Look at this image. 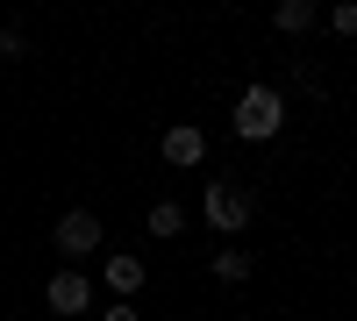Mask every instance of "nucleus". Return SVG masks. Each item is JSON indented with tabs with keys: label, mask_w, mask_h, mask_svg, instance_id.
I'll list each match as a JSON object with an SVG mask.
<instances>
[{
	"label": "nucleus",
	"mask_w": 357,
	"mask_h": 321,
	"mask_svg": "<svg viewBox=\"0 0 357 321\" xmlns=\"http://www.w3.org/2000/svg\"><path fill=\"white\" fill-rule=\"evenodd\" d=\"M307 22H314V0H279V8H272V29H279V36H301Z\"/></svg>",
	"instance_id": "0eeeda50"
},
{
	"label": "nucleus",
	"mask_w": 357,
	"mask_h": 321,
	"mask_svg": "<svg viewBox=\"0 0 357 321\" xmlns=\"http://www.w3.org/2000/svg\"><path fill=\"white\" fill-rule=\"evenodd\" d=\"M329 29H336V36H357V8H350V0H336V8H329Z\"/></svg>",
	"instance_id": "9d476101"
},
{
	"label": "nucleus",
	"mask_w": 357,
	"mask_h": 321,
	"mask_svg": "<svg viewBox=\"0 0 357 321\" xmlns=\"http://www.w3.org/2000/svg\"><path fill=\"white\" fill-rule=\"evenodd\" d=\"M100 321H136V307H129V300H114V307H107Z\"/></svg>",
	"instance_id": "9b49d317"
},
{
	"label": "nucleus",
	"mask_w": 357,
	"mask_h": 321,
	"mask_svg": "<svg viewBox=\"0 0 357 321\" xmlns=\"http://www.w3.org/2000/svg\"><path fill=\"white\" fill-rule=\"evenodd\" d=\"M229 129L243 136V143H272V136L286 129V93H279V86H243V100H236Z\"/></svg>",
	"instance_id": "f257e3e1"
},
{
	"label": "nucleus",
	"mask_w": 357,
	"mask_h": 321,
	"mask_svg": "<svg viewBox=\"0 0 357 321\" xmlns=\"http://www.w3.org/2000/svg\"><path fill=\"white\" fill-rule=\"evenodd\" d=\"M215 279H222V285H243V279H250V257L236 250V243H222V257H215Z\"/></svg>",
	"instance_id": "1a4fd4ad"
},
{
	"label": "nucleus",
	"mask_w": 357,
	"mask_h": 321,
	"mask_svg": "<svg viewBox=\"0 0 357 321\" xmlns=\"http://www.w3.org/2000/svg\"><path fill=\"white\" fill-rule=\"evenodd\" d=\"M158 150H165V164H178V171H186V164H200V157H207V136H200L193 122H172Z\"/></svg>",
	"instance_id": "39448f33"
},
{
	"label": "nucleus",
	"mask_w": 357,
	"mask_h": 321,
	"mask_svg": "<svg viewBox=\"0 0 357 321\" xmlns=\"http://www.w3.org/2000/svg\"><path fill=\"white\" fill-rule=\"evenodd\" d=\"M200 208H207V221H215L222 236H236V228H250V193H243V186H229V179H207Z\"/></svg>",
	"instance_id": "f03ea898"
},
{
	"label": "nucleus",
	"mask_w": 357,
	"mask_h": 321,
	"mask_svg": "<svg viewBox=\"0 0 357 321\" xmlns=\"http://www.w3.org/2000/svg\"><path fill=\"white\" fill-rule=\"evenodd\" d=\"M57 250H65V257H86V250H100V221L86 214V208L57 214Z\"/></svg>",
	"instance_id": "20e7f679"
},
{
	"label": "nucleus",
	"mask_w": 357,
	"mask_h": 321,
	"mask_svg": "<svg viewBox=\"0 0 357 321\" xmlns=\"http://www.w3.org/2000/svg\"><path fill=\"white\" fill-rule=\"evenodd\" d=\"M107 285H114V300H129L143 285V257L136 250H107Z\"/></svg>",
	"instance_id": "423d86ee"
},
{
	"label": "nucleus",
	"mask_w": 357,
	"mask_h": 321,
	"mask_svg": "<svg viewBox=\"0 0 357 321\" xmlns=\"http://www.w3.org/2000/svg\"><path fill=\"white\" fill-rule=\"evenodd\" d=\"M143 228H151V236H165V243H172L178 228H186V208H178V200H158V208L143 214Z\"/></svg>",
	"instance_id": "6e6552de"
},
{
	"label": "nucleus",
	"mask_w": 357,
	"mask_h": 321,
	"mask_svg": "<svg viewBox=\"0 0 357 321\" xmlns=\"http://www.w3.org/2000/svg\"><path fill=\"white\" fill-rule=\"evenodd\" d=\"M43 300H50V314H86V307H93V279H86V272H57L43 285Z\"/></svg>",
	"instance_id": "7ed1b4c3"
}]
</instances>
